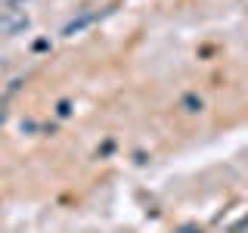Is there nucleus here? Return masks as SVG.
I'll return each instance as SVG.
<instances>
[{
    "mask_svg": "<svg viewBox=\"0 0 248 233\" xmlns=\"http://www.w3.org/2000/svg\"><path fill=\"white\" fill-rule=\"evenodd\" d=\"M31 25V16L25 10H3L0 13V34H6V37H13V34H22V31H28Z\"/></svg>",
    "mask_w": 248,
    "mask_h": 233,
    "instance_id": "1",
    "label": "nucleus"
},
{
    "mask_svg": "<svg viewBox=\"0 0 248 233\" xmlns=\"http://www.w3.org/2000/svg\"><path fill=\"white\" fill-rule=\"evenodd\" d=\"M90 22H93V13H81L78 19H72V22H68L65 28H62V34H65V37H72V34H78L81 28H87Z\"/></svg>",
    "mask_w": 248,
    "mask_h": 233,
    "instance_id": "2",
    "label": "nucleus"
},
{
    "mask_svg": "<svg viewBox=\"0 0 248 233\" xmlns=\"http://www.w3.org/2000/svg\"><path fill=\"white\" fill-rule=\"evenodd\" d=\"M180 233H202V230H199V227H183Z\"/></svg>",
    "mask_w": 248,
    "mask_h": 233,
    "instance_id": "3",
    "label": "nucleus"
},
{
    "mask_svg": "<svg viewBox=\"0 0 248 233\" xmlns=\"http://www.w3.org/2000/svg\"><path fill=\"white\" fill-rule=\"evenodd\" d=\"M0 121H3V112H0Z\"/></svg>",
    "mask_w": 248,
    "mask_h": 233,
    "instance_id": "4",
    "label": "nucleus"
}]
</instances>
